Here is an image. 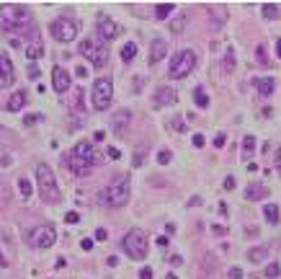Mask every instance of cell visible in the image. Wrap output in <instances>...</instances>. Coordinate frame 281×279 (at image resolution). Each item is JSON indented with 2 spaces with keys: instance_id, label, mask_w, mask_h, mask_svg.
Masks as SVG:
<instances>
[{
  "instance_id": "cell-1",
  "label": "cell",
  "mask_w": 281,
  "mask_h": 279,
  "mask_svg": "<svg viewBox=\"0 0 281 279\" xmlns=\"http://www.w3.org/2000/svg\"><path fill=\"white\" fill-rule=\"evenodd\" d=\"M103 163V155L90 142H78L67 158H62V166H67L75 176H88L96 166Z\"/></svg>"
},
{
  "instance_id": "cell-2",
  "label": "cell",
  "mask_w": 281,
  "mask_h": 279,
  "mask_svg": "<svg viewBox=\"0 0 281 279\" xmlns=\"http://www.w3.org/2000/svg\"><path fill=\"white\" fill-rule=\"evenodd\" d=\"M34 23L31 19V13L26 11L23 5H13V3H5V5H0V29L3 31H23V29H29V26Z\"/></svg>"
},
{
  "instance_id": "cell-3",
  "label": "cell",
  "mask_w": 281,
  "mask_h": 279,
  "mask_svg": "<svg viewBox=\"0 0 281 279\" xmlns=\"http://www.w3.org/2000/svg\"><path fill=\"white\" fill-rule=\"evenodd\" d=\"M98 199H101L103 207H121V204H126V199H129V176H126V173L114 176L111 181L106 184V189L101 192Z\"/></svg>"
},
{
  "instance_id": "cell-4",
  "label": "cell",
  "mask_w": 281,
  "mask_h": 279,
  "mask_svg": "<svg viewBox=\"0 0 281 279\" xmlns=\"http://www.w3.org/2000/svg\"><path fill=\"white\" fill-rule=\"evenodd\" d=\"M36 184H39V194L44 202L49 204H57L62 199L60 194V186H57V178H54L52 168L47 163H36Z\"/></svg>"
},
{
  "instance_id": "cell-5",
  "label": "cell",
  "mask_w": 281,
  "mask_h": 279,
  "mask_svg": "<svg viewBox=\"0 0 281 279\" xmlns=\"http://www.w3.org/2000/svg\"><path fill=\"white\" fill-rule=\"evenodd\" d=\"M121 248L126 251V256H129V258L142 261L144 256H147V236H144L140 228H132L124 236V240H121Z\"/></svg>"
},
{
  "instance_id": "cell-6",
  "label": "cell",
  "mask_w": 281,
  "mask_h": 279,
  "mask_svg": "<svg viewBox=\"0 0 281 279\" xmlns=\"http://www.w3.org/2000/svg\"><path fill=\"white\" fill-rule=\"evenodd\" d=\"M196 67V52L194 49H181L178 55H173V60H170V67H168V73L170 78H186L191 70Z\"/></svg>"
},
{
  "instance_id": "cell-7",
  "label": "cell",
  "mask_w": 281,
  "mask_h": 279,
  "mask_svg": "<svg viewBox=\"0 0 281 279\" xmlns=\"http://www.w3.org/2000/svg\"><path fill=\"white\" fill-rule=\"evenodd\" d=\"M90 96H93V109L106 111L108 106H111V98H114V80L111 78H98Z\"/></svg>"
},
{
  "instance_id": "cell-8",
  "label": "cell",
  "mask_w": 281,
  "mask_h": 279,
  "mask_svg": "<svg viewBox=\"0 0 281 279\" xmlns=\"http://www.w3.org/2000/svg\"><path fill=\"white\" fill-rule=\"evenodd\" d=\"M54 240H57V230H54L52 222L36 225V228L29 233V243H31L34 248H52Z\"/></svg>"
},
{
  "instance_id": "cell-9",
  "label": "cell",
  "mask_w": 281,
  "mask_h": 279,
  "mask_svg": "<svg viewBox=\"0 0 281 279\" xmlns=\"http://www.w3.org/2000/svg\"><path fill=\"white\" fill-rule=\"evenodd\" d=\"M49 34L57 42H72L78 37V26L72 23V19H65V16H60V19H54L52 23H49Z\"/></svg>"
},
{
  "instance_id": "cell-10",
  "label": "cell",
  "mask_w": 281,
  "mask_h": 279,
  "mask_svg": "<svg viewBox=\"0 0 281 279\" xmlns=\"http://www.w3.org/2000/svg\"><path fill=\"white\" fill-rule=\"evenodd\" d=\"M13 62L11 57H5V55H0V88H11L13 86Z\"/></svg>"
},
{
  "instance_id": "cell-11",
  "label": "cell",
  "mask_w": 281,
  "mask_h": 279,
  "mask_svg": "<svg viewBox=\"0 0 281 279\" xmlns=\"http://www.w3.org/2000/svg\"><path fill=\"white\" fill-rule=\"evenodd\" d=\"M129 122H132V114L126 111V109H119V111L111 116V129L119 134V137H124V134H126V127H129Z\"/></svg>"
},
{
  "instance_id": "cell-12",
  "label": "cell",
  "mask_w": 281,
  "mask_h": 279,
  "mask_svg": "<svg viewBox=\"0 0 281 279\" xmlns=\"http://www.w3.org/2000/svg\"><path fill=\"white\" fill-rule=\"evenodd\" d=\"M96 26H98V37H101L103 42H108V39H114L116 37V31H119V29H116V23L111 21V19H108V16H98V21H96Z\"/></svg>"
},
{
  "instance_id": "cell-13",
  "label": "cell",
  "mask_w": 281,
  "mask_h": 279,
  "mask_svg": "<svg viewBox=\"0 0 281 279\" xmlns=\"http://www.w3.org/2000/svg\"><path fill=\"white\" fill-rule=\"evenodd\" d=\"M52 83H54V91L57 93H67L70 91V73L62 67H54L52 70Z\"/></svg>"
},
{
  "instance_id": "cell-14",
  "label": "cell",
  "mask_w": 281,
  "mask_h": 279,
  "mask_svg": "<svg viewBox=\"0 0 281 279\" xmlns=\"http://www.w3.org/2000/svg\"><path fill=\"white\" fill-rule=\"evenodd\" d=\"M178 101V96L173 88H158V93H155V106H173Z\"/></svg>"
},
{
  "instance_id": "cell-15",
  "label": "cell",
  "mask_w": 281,
  "mask_h": 279,
  "mask_svg": "<svg viewBox=\"0 0 281 279\" xmlns=\"http://www.w3.org/2000/svg\"><path fill=\"white\" fill-rule=\"evenodd\" d=\"M266 196H268V189H266L263 184H248V189H245V199L258 202V199H266Z\"/></svg>"
},
{
  "instance_id": "cell-16",
  "label": "cell",
  "mask_w": 281,
  "mask_h": 279,
  "mask_svg": "<svg viewBox=\"0 0 281 279\" xmlns=\"http://www.w3.org/2000/svg\"><path fill=\"white\" fill-rule=\"evenodd\" d=\"M165 55H168V44L162 42V39H152V47H150V62H160Z\"/></svg>"
},
{
  "instance_id": "cell-17",
  "label": "cell",
  "mask_w": 281,
  "mask_h": 279,
  "mask_svg": "<svg viewBox=\"0 0 281 279\" xmlns=\"http://www.w3.org/2000/svg\"><path fill=\"white\" fill-rule=\"evenodd\" d=\"M256 88H258V96L268 98L271 93H274L276 83H274V78H258V80H256Z\"/></svg>"
},
{
  "instance_id": "cell-18",
  "label": "cell",
  "mask_w": 281,
  "mask_h": 279,
  "mask_svg": "<svg viewBox=\"0 0 281 279\" xmlns=\"http://www.w3.org/2000/svg\"><path fill=\"white\" fill-rule=\"evenodd\" d=\"M23 106H26V93L23 91H18L8 98V111H21Z\"/></svg>"
},
{
  "instance_id": "cell-19",
  "label": "cell",
  "mask_w": 281,
  "mask_h": 279,
  "mask_svg": "<svg viewBox=\"0 0 281 279\" xmlns=\"http://www.w3.org/2000/svg\"><path fill=\"white\" fill-rule=\"evenodd\" d=\"M96 52H98V47H96V42H93V39H83V42H80V55L88 57L90 62H93Z\"/></svg>"
},
{
  "instance_id": "cell-20",
  "label": "cell",
  "mask_w": 281,
  "mask_h": 279,
  "mask_svg": "<svg viewBox=\"0 0 281 279\" xmlns=\"http://www.w3.org/2000/svg\"><path fill=\"white\" fill-rule=\"evenodd\" d=\"M253 150H256V137H253V134H245V137H242V148H240L242 160H248L253 155Z\"/></svg>"
},
{
  "instance_id": "cell-21",
  "label": "cell",
  "mask_w": 281,
  "mask_h": 279,
  "mask_svg": "<svg viewBox=\"0 0 281 279\" xmlns=\"http://www.w3.org/2000/svg\"><path fill=\"white\" fill-rule=\"evenodd\" d=\"M173 11H176V5H173V3H158V5H155V19L165 21Z\"/></svg>"
},
{
  "instance_id": "cell-22",
  "label": "cell",
  "mask_w": 281,
  "mask_h": 279,
  "mask_svg": "<svg viewBox=\"0 0 281 279\" xmlns=\"http://www.w3.org/2000/svg\"><path fill=\"white\" fill-rule=\"evenodd\" d=\"M26 57H29V60L44 57V44H41V42H31L29 47H26Z\"/></svg>"
},
{
  "instance_id": "cell-23",
  "label": "cell",
  "mask_w": 281,
  "mask_h": 279,
  "mask_svg": "<svg viewBox=\"0 0 281 279\" xmlns=\"http://www.w3.org/2000/svg\"><path fill=\"white\" fill-rule=\"evenodd\" d=\"M248 258H250V264H261V261H266L268 258V248H250L248 251Z\"/></svg>"
},
{
  "instance_id": "cell-24",
  "label": "cell",
  "mask_w": 281,
  "mask_h": 279,
  "mask_svg": "<svg viewBox=\"0 0 281 279\" xmlns=\"http://www.w3.org/2000/svg\"><path fill=\"white\" fill-rule=\"evenodd\" d=\"M168 26H170V31H173V34H183V29H186V16H183V13L173 16Z\"/></svg>"
},
{
  "instance_id": "cell-25",
  "label": "cell",
  "mask_w": 281,
  "mask_h": 279,
  "mask_svg": "<svg viewBox=\"0 0 281 279\" xmlns=\"http://www.w3.org/2000/svg\"><path fill=\"white\" fill-rule=\"evenodd\" d=\"M263 217H266L271 225L281 222V220H279V207H276V204H266V207H263Z\"/></svg>"
},
{
  "instance_id": "cell-26",
  "label": "cell",
  "mask_w": 281,
  "mask_h": 279,
  "mask_svg": "<svg viewBox=\"0 0 281 279\" xmlns=\"http://www.w3.org/2000/svg\"><path fill=\"white\" fill-rule=\"evenodd\" d=\"M134 55H137V44H134V42H126L124 47H121V60H124V62H132Z\"/></svg>"
},
{
  "instance_id": "cell-27",
  "label": "cell",
  "mask_w": 281,
  "mask_h": 279,
  "mask_svg": "<svg viewBox=\"0 0 281 279\" xmlns=\"http://www.w3.org/2000/svg\"><path fill=\"white\" fill-rule=\"evenodd\" d=\"M194 101H196L199 109H206V106H209V96H206L204 88H196V91H194Z\"/></svg>"
},
{
  "instance_id": "cell-28",
  "label": "cell",
  "mask_w": 281,
  "mask_h": 279,
  "mask_svg": "<svg viewBox=\"0 0 281 279\" xmlns=\"http://www.w3.org/2000/svg\"><path fill=\"white\" fill-rule=\"evenodd\" d=\"M18 192H21V196H23V199H29V196H31L34 186H31V181H29V178H18Z\"/></svg>"
},
{
  "instance_id": "cell-29",
  "label": "cell",
  "mask_w": 281,
  "mask_h": 279,
  "mask_svg": "<svg viewBox=\"0 0 281 279\" xmlns=\"http://www.w3.org/2000/svg\"><path fill=\"white\" fill-rule=\"evenodd\" d=\"M106 62H108V52L103 47H98L96 57H93V67H106Z\"/></svg>"
},
{
  "instance_id": "cell-30",
  "label": "cell",
  "mask_w": 281,
  "mask_h": 279,
  "mask_svg": "<svg viewBox=\"0 0 281 279\" xmlns=\"http://www.w3.org/2000/svg\"><path fill=\"white\" fill-rule=\"evenodd\" d=\"M261 11H263V19H271V21L279 19V5H274V3H266Z\"/></svg>"
},
{
  "instance_id": "cell-31",
  "label": "cell",
  "mask_w": 281,
  "mask_h": 279,
  "mask_svg": "<svg viewBox=\"0 0 281 279\" xmlns=\"http://www.w3.org/2000/svg\"><path fill=\"white\" fill-rule=\"evenodd\" d=\"M222 70H224V73H232V70H235V55H232V49L227 52V55H224V60H222Z\"/></svg>"
},
{
  "instance_id": "cell-32",
  "label": "cell",
  "mask_w": 281,
  "mask_h": 279,
  "mask_svg": "<svg viewBox=\"0 0 281 279\" xmlns=\"http://www.w3.org/2000/svg\"><path fill=\"white\" fill-rule=\"evenodd\" d=\"M222 23H224V13L217 8V11H212V29H220Z\"/></svg>"
},
{
  "instance_id": "cell-33",
  "label": "cell",
  "mask_w": 281,
  "mask_h": 279,
  "mask_svg": "<svg viewBox=\"0 0 281 279\" xmlns=\"http://www.w3.org/2000/svg\"><path fill=\"white\" fill-rule=\"evenodd\" d=\"M279 274H281V266L276 264V261H271V264L266 266V277H268V279H276Z\"/></svg>"
},
{
  "instance_id": "cell-34",
  "label": "cell",
  "mask_w": 281,
  "mask_h": 279,
  "mask_svg": "<svg viewBox=\"0 0 281 279\" xmlns=\"http://www.w3.org/2000/svg\"><path fill=\"white\" fill-rule=\"evenodd\" d=\"M144 163V148H137V150H134V160H132V166L134 168H140Z\"/></svg>"
},
{
  "instance_id": "cell-35",
  "label": "cell",
  "mask_w": 281,
  "mask_h": 279,
  "mask_svg": "<svg viewBox=\"0 0 281 279\" xmlns=\"http://www.w3.org/2000/svg\"><path fill=\"white\" fill-rule=\"evenodd\" d=\"M170 158H173V155H170V150H160V152H158V163H160V166L170 163Z\"/></svg>"
},
{
  "instance_id": "cell-36",
  "label": "cell",
  "mask_w": 281,
  "mask_h": 279,
  "mask_svg": "<svg viewBox=\"0 0 281 279\" xmlns=\"http://www.w3.org/2000/svg\"><path fill=\"white\" fill-rule=\"evenodd\" d=\"M191 142H194V148H204V145H206V140H204L201 132H196L194 137H191Z\"/></svg>"
},
{
  "instance_id": "cell-37",
  "label": "cell",
  "mask_w": 281,
  "mask_h": 279,
  "mask_svg": "<svg viewBox=\"0 0 281 279\" xmlns=\"http://www.w3.org/2000/svg\"><path fill=\"white\" fill-rule=\"evenodd\" d=\"M224 142H227V134H224V132H220V134L214 137V148H224Z\"/></svg>"
},
{
  "instance_id": "cell-38",
  "label": "cell",
  "mask_w": 281,
  "mask_h": 279,
  "mask_svg": "<svg viewBox=\"0 0 281 279\" xmlns=\"http://www.w3.org/2000/svg\"><path fill=\"white\" fill-rule=\"evenodd\" d=\"M65 222L78 225V222H80V215H78V212H67V215H65Z\"/></svg>"
},
{
  "instance_id": "cell-39",
  "label": "cell",
  "mask_w": 281,
  "mask_h": 279,
  "mask_svg": "<svg viewBox=\"0 0 281 279\" xmlns=\"http://www.w3.org/2000/svg\"><path fill=\"white\" fill-rule=\"evenodd\" d=\"M80 248H83V251H93V240H90V238H83V240H80Z\"/></svg>"
},
{
  "instance_id": "cell-40",
  "label": "cell",
  "mask_w": 281,
  "mask_h": 279,
  "mask_svg": "<svg viewBox=\"0 0 281 279\" xmlns=\"http://www.w3.org/2000/svg\"><path fill=\"white\" fill-rule=\"evenodd\" d=\"M235 186H238V181H235V176H227V178H224V189H230V192H232Z\"/></svg>"
},
{
  "instance_id": "cell-41",
  "label": "cell",
  "mask_w": 281,
  "mask_h": 279,
  "mask_svg": "<svg viewBox=\"0 0 281 279\" xmlns=\"http://www.w3.org/2000/svg\"><path fill=\"white\" fill-rule=\"evenodd\" d=\"M106 152H108V158H111V160H116V158H121V152L116 150V148H106Z\"/></svg>"
},
{
  "instance_id": "cell-42",
  "label": "cell",
  "mask_w": 281,
  "mask_h": 279,
  "mask_svg": "<svg viewBox=\"0 0 281 279\" xmlns=\"http://www.w3.org/2000/svg\"><path fill=\"white\" fill-rule=\"evenodd\" d=\"M106 238H108L106 228H98V230H96V240H106Z\"/></svg>"
},
{
  "instance_id": "cell-43",
  "label": "cell",
  "mask_w": 281,
  "mask_h": 279,
  "mask_svg": "<svg viewBox=\"0 0 281 279\" xmlns=\"http://www.w3.org/2000/svg\"><path fill=\"white\" fill-rule=\"evenodd\" d=\"M230 277H232V279H240V277H242V269H240V266H232V269H230Z\"/></svg>"
},
{
  "instance_id": "cell-44",
  "label": "cell",
  "mask_w": 281,
  "mask_h": 279,
  "mask_svg": "<svg viewBox=\"0 0 281 279\" xmlns=\"http://www.w3.org/2000/svg\"><path fill=\"white\" fill-rule=\"evenodd\" d=\"M140 279H152V269H147V266L140 269Z\"/></svg>"
},
{
  "instance_id": "cell-45",
  "label": "cell",
  "mask_w": 281,
  "mask_h": 279,
  "mask_svg": "<svg viewBox=\"0 0 281 279\" xmlns=\"http://www.w3.org/2000/svg\"><path fill=\"white\" fill-rule=\"evenodd\" d=\"M36 119H39V114H29V116H26V119H23V124H34Z\"/></svg>"
},
{
  "instance_id": "cell-46",
  "label": "cell",
  "mask_w": 281,
  "mask_h": 279,
  "mask_svg": "<svg viewBox=\"0 0 281 279\" xmlns=\"http://www.w3.org/2000/svg\"><path fill=\"white\" fill-rule=\"evenodd\" d=\"M276 171H279V176H281V148L276 150Z\"/></svg>"
},
{
  "instance_id": "cell-47",
  "label": "cell",
  "mask_w": 281,
  "mask_h": 279,
  "mask_svg": "<svg viewBox=\"0 0 281 279\" xmlns=\"http://www.w3.org/2000/svg\"><path fill=\"white\" fill-rule=\"evenodd\" d=\"M67 264V261H65V256H60L57 261H54V269H62V266H65Z\"/></svg>"
},
{
  "instance_id": "cell-48",
  "label": "cell",
  "mask_w": 281,
  "mask_h": 279,
  "mask_svg": "<svg viewBox=\"0 0 281 279\" xmlns=\"http://www.w3.org/2000/svg\"><path fill=\"white\" fill-rule=\"evenodd\" d=\"M170 264L178 266V264H183V258H181V256H170Z\"/></svg>"
},
{
  "instance_id": "cell-49",
  "label": "cell",
  "mask_w": 281,
  "mask_h": 279,
  "mask_svg": "<svg viewBox=\"0 0 281 279\" xmlns=\"http://www.w3.org/2000/svg\"><path fill=\"white\" fill-rule=\"evenodd\" d=\"M93 140H96V142H103V140H106V134H103V132H96V134H93Z\"/></svg>"
},
{
  "instance_id": "cell-50",
  "label": "cell",
  "mask_w": 281,
  "mask_h": 279,
  "mask_svg": "<svg viewBox=\"0 0 281 279\" xmlns=\"http://www.w3.org/2000/svg\"><path fill=\"white\" fill-rule=\"evenodd\" d=\"M168 243H170L168 236H160V238H158V246H168Z\"/></svg>"
},
{
  "instance_id": "cell-51",
  "label": "cell",
  "mask_w": 281,
  "mask_h": 279,
  "mask_svg": "<svg viewBox=\"0 0 281 279\" xmlns=\"http://www.w3.org/2000/svg\"><path fill=\"white\" fill-rule=\"evenodd\" d=\"M75 73H78V75H80V78H85V75H88V70H85V67H83V65H80V67H78V70H75Z\"/></svg>"
},
{
  "instance_id": "cell-52",
  "label": "cell",
  "mask_w": 281,
  "mask_h": 279,
  "mask_svg": "<svg viewBox=\"0 0 281 279\" xmlns=\"http://www.w3.org/2000/svg\"><path fill=\"white\" fill-rule=\"evenodd\" d=\"M29 78H34V80H36V78H39V70L31 67V70H29Z\"/></svg>"
},
{
  "instance_id": "cell-53",
  "label": "cell",
  "mask_w": 281,
  "mask_h": 279,
  "mask_svg": "<svg viewBox=\"0 0 281 279\" xmlns=\"http://www.w3.org/2000/svg\"><path fill=\"white\" fill-rule=\"evenodd\" d=\"M0 266H3V269L8 266V261H5V256H3V251H0Z\"/></svg>"
},
{
  "instance_id": "cell-54",
  "label": "cell",
  "mask_w": 281,
  "mask_h": 279,
  "mask_svg": "<svg viewBox=\"0 0 281 279\" xmlns=\"http://www.w3.org/2000/svg\"><path fill=\"white\" fill-rule=\"evenodd\" d=\"M276 57H281V39H276Z\"/></svg>"
},
{
  "instance_id": "cell-55",
  "label": "cell",
  "mask_w": 281,
  "mask_h": 279,
  "mask_svg": "<svg viewBox=\"0 0 281 279\" xmlns=\"http://www.w3.org/2000/svg\"><path fill=\"white\" fill-rule=\"evenodd\" d=\"M165 279H178V277H176V274H168V277H165Z\"/></svg>"
}]
</instances>
